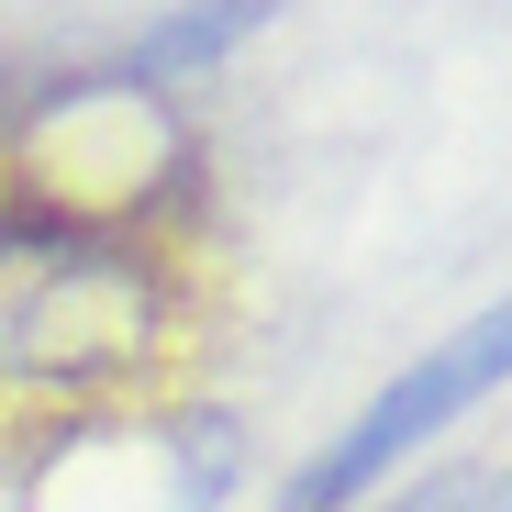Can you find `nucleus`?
Listing matches in <instances>:
<instances>
[{
  "label": "nucleus",
  "mask_w": 512,
  "mask_h": 512,
  "mask_svg": "<svg viewBox=\"0 0 512 512\" xmlns=\"http://www.w3.org/2000/svg\"><path fill=\"white\" fill-rule=\"evenodd\" d=\"M256 23H268V0H223V12H212V0H201V12H179V23H167L145 56H134V78H167V67H201V56H223L234 34H256Z\"/></svg>",
  "instance_id": "3"
},
{
  "label": "nucleus",
  "mask_w": 512,
  "mask_h": 512,
  "mask_svg": "<svg viewBox=\"0 0 512 512\" xmlns=\"http://www.w3.org/2000/svg\"><path fill=\"white\" fill-rule=\"evenodd\" d=\"M145 334V279L112 234L78 223H0V357L45 379L112 368Z\"/></svg>",
  "instance_id": "1"
},
{
  "label": "nucleus",
  "mask_w": 512,
  "mask_h": 512,
  "mask_svg": "<svg viewBox=\"0 0 512 512\" xmlns=\"http://www.w3.org/2000/svg\"><path fill=\"white\" fill-rule=\"evenodd\" d=\"M501 334H512V323L490 312L479 334H457L446 357H423V368H412L401 390H379V401L357 412V435L334 446V457H312V479L290 490V512H334V501H357V490H368V479H379V468H390L401 446H423V435H435L446 412H468V401H479V390L501 379Z\"/></svg>",
  "instance_id": "2"
}]
</instances>
